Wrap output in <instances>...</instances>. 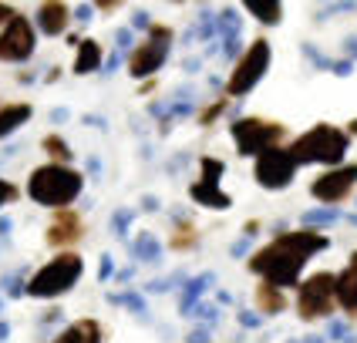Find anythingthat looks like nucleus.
<instances>
[{"label": "nucleus", "mask_w": 357, "mask_h": 343, "mask_svg": "<svg viewBox=\"0 0 357 343\" xmlns=\"http://www.w3.org/2000/svg\"><path fill=\"white\" fill-rule=\"evenodd\" d=\"M294 172H297V161L290 159L287 148H266L257 159V182L263 189H283L294 182Z\"/></svg>", "instance_id": "obj_9"}, {"label": "nucleus", "mask_w": 357, "mask_h": 343, "mask_svg": "<svg viewBox=\"0 0 357 343\" xmlns=\"http://www.w3.org/2000/svg\"><path fill=\"white\" fill-rule=\"evenodd\" d=\"M34 54V31L24 17H10L0 34V61H27Z\"/></svg>", "instance_id": "obj_10"}, {"label": "nucleus", "mask_w": 357, "mask_h": 343, "mask_svg": "<svg viewBox=\"0 0 357 343\" xmlns=\"http://www.w3.org/2000/svg\"><path fill=\"white\" fill-rule=\"evenodd\" d=\"M334 296H337V303L347 313H357V253L351 256L347 269H344L337 276V282H334Z\"/></svg>", "instance_id": "obj_12"}, {"label": "nucleus", "mask_w": 357, "mask_h": 343, "mask_svg": "<svg viewBox=\"0 0 357 343\" xmlns=\"http://www.w3.org/2000/svg\"><path fill=\"white\" fill-rule=\"evenodd\" d=\"M327 249V236H320L314 229H303V232H287L273 239L266 249H259L253 256V273H259L263 280L270 282L273 289H283V286H294L300 276V269L307 266V260Z\"/></svg>", "instance_id": "obj_1"}, {"label": "nucleus", "mask_w": 357, "mask_h": 343, "mask_svg": "<svg viewBox=\"0 0 357 343\" xmlns=\"http://www.w3.org/2000/svg\"><path fill=\"white\" fill-rule=\"evenodd\" d=\"M27 192H31V199L40 202V205L61 209V205L78 199L81 175L75 168H64V165H40L38 172L31 175V182H27Z\"/></svg>", "instance_id": "obj_2"}, {"label": "nucleus", "mask_w": 357, "mask_h": 343, "mask_svg": "<svg viewBox=\"0 0 357 343\" xmlns=\"http://www.w3.org/2000/svg\"><path fill=\"white\" fill-rule=\"evenodd\" d=\"M27 118H31V108L27 104H7V108H0V138H7Z\"/></svg>", "instance_id": "obj_16"}, {"label": "nucleus", "mask_w": 357, "mask_h": 343, "mask_svg": "<svg viewBox=\"0 0 357 343\" xmlns=\"http://www.w3.org/2000/svg\"><path fill=\"white\" fill-rule=\"evenodd\" d=\"M246 10H250V14H257V20H263V24H277V20L283 17V7H280V3H259V0H246Z\"/></svg>", "instance_id": "obj_19"}, {"label": "nucleus", "mask_w": 357, "mask_h": 343, "mask_svg": "<svg viewBox=\"0 0 357 343\" xmlns=\"http://www.w3.org/2000/svg\"><path fill=\"white\" fill-rule=\"evenodd\" d=\"M14 196H17V189H14L10 182H3V179H0V205H7V202L14 199Z\"/></svg>", "instance_id": "obj_26"}, {"label": "nucleus", "mask_w": 357, "mask_h": 343, "mask_svg": "<svg viewBox=\"0 0 357 343\" xmlns=\"http://www.w3.org/2000/svg\"><path fill=\"white\" fill-rule=\"evenodd\" d=\"M14 17V10H10V7H3V3H0V24H3V20H10Z\"/></svg>", "instance_id": "obj_28"}, {"label": "nucleus", "mask_w": 357, "mask_h": 343, "mask_svg": "<svg viewBox=\"0 0 357 343\" xmlns=\"http://www.w3.org/2000/svg\"><path fill=\"white\" fill-rule=\"evenodd\" d=\"M266 67H270V44L259 38V40H253V47H250V51L243 54V61L236 64V71H233V78H229V95L253 91L257 81L266 74Z\"/></svg>", "instance_id": "obj_6"}, {"label": "nucleus", "mask_w": 357, "mask_h": 343, "mask_svg": "<svg viewBox=\"0 0 357 343\" xmlns=\"http://www.w3.org/2000/svg\"><path fill=\"white\" fill-rule=\"evenodd\" d=\"M283 135V128L273 121H259V118H243L233 125V138H236L243 155H263L266 148H273V141Z\"/></svg>", "instance_id": "obj_7"}, {"label": "nucleus", "mask_w": 357, "mask_h": 343, "mask_svg": "<svg viewBox=\"0 0 357 343\" xmlns=\"http://www.w3.org/2000/svg\"><path fill=\"white\" fill-rule=\"evenodd\" d=\"M192 199H196L199 205H209V209H229V196L219 192V185L196 182V185H192Z\"/></svg>", "instance_id": "obj_15"}, {"label": "nucleus", "mask_w": 357, "mask_h": 343, "mask_svg": "<svg viewBox=\"0 0 357 343\" xmlns=\"http://www.w3.org/2000/svg\"><path fill=\"white\" fill-rule=\"evenodd\" d=\"M219 175H222V161L202 159V182H206V185H219Z\"/></svg>", "instance_id": "obj_22"}, {"label": "nucleus", "mask_w": 357, "mask_h": 343, "mask_svg": "<svg viewBox=\"0 0 357 343\" xmlns=\"http://www.w3.org/2000/svg\"><path fill=\"white\" fill-rule=\"evenodd\" d=\"M334 282L337 276L334 273H317L310 280L300 286V300H297V310L303 320H317V317H327L334 310Z\"/></svg>", "instance_id": "obj_5"}, {"label": "nucleus", "mask_w": 357, "mask_h": 343, "mask_svg": "<svg viewBox=\"0 0 357 343\" xmlns=\"http://www.w3.org/2000/svg\"><path fill=\"white\" fill-rule=\"evenodd\" d=\"M331 337H344V323H331Z\"/></svg>", "instance_id": "obj_29"}, {"label": "nucleus", "mask_w": 357, "mask_h": 343, "mask_svg": "<svg viewBox=\"0 0 357 343\" xmlns=\"http://www.w3.org/2000/svg\"><path fill=\"white\" fill-rule=\"evenodd\" d=\"M101 64V47L95 40H81L78 44V61H75V71L78 74H88V71H95Z\"/></svg>", "instance_id": "obj_17"}, {"label": "nucleus", "mask_w": 357, "mask_h": 343, "mask_svg": "<svg viewBox=\"0 0 357 343\" xmlns=\"http://www.w3.org/2000/svg\"><path fill=\"white\" fill-rule=\"evenodd\" d=\"M81 273H84V262H81L78 253H64V256L47 262L44 269H38V276L27 282V293L40 296V300L61 296V293H68L81 280Z\"/></svg>", "instance_id": "obj_4"}, {"label": "nucleus", "mask_w": 357, "mask_h": 343, "mask_svg": "<svg viewBox=\"0 0 357 343\" xmlns=\"http://www.w3.org/2000/svg\"><path fill=\"white\" fill-rule=\"evenodd\" d=\"M81 222L75 219V216H61L54 225H51V232H47V239L51 242H71V239H78L81 232Z\"/></svg>", "instance_id": "obj_18"}, {"label": "nucleus", "mask_w": 357, "mask_h": 343, "mask_svg": "<svg viewBox=\"0 0 357 343\" xmlns=\"http://www.w3.org/2000/svg\"><path fill=\"white\" fill-rule=\"evenodd\" d=\"M44 148H47V152H51V155H54V159H71V152H68V145H64V141L58 138V135H47V138H44Z\"/></svg>", "instance_id": "obj_24"}, {"label": "nucleus", "mask_w": 357, "mask_h": 343, "mask_svg": "<svg viewBox=\"0 0 357 343\" xmlns=\"http://www.w3.org/2000/svg\"><path fill=\"white\" fill-rule=\"evenodd\" d=\"M347 51H351V54L357 58V40H347Z\"/></svg>", "instance_id": "obj_30"}, {"label": "nucleus", "mask_w": 357, "mask_h": 343, "mask_svg": "<svg viewBox=\"0 0 357 343\" xmlns=\"http://www.w3.org/2000/svg\"><path fill=\"white\" fill-rule=\"evenodd\" d=\"M169 40H172V31H169V27H155L152 38L145 40L139 51L128 58V71H132L135 78L155 74L162 64H165V58H169Z\"/></svg>", "instance_id": "obj_8"}, {"label": "nucleus", "mask_w": 357, "mask_h": 343, "mask_svg": "<svg viewBox=\"0 0 357 343\" xmlns=\"http://www.w3.org/2000/svg\"><path fill=\"white\" fill-rule=\"evenodd\" d=\"M287 152H290V159L297 165H314V161L337 165L344 159V152H347V135L340 128H331V125H317L307 135H300Z\"/></svg>", "instance_id": "obj_3"}, {"label": "nucleus", "mask_w": 357, "mask_h": 343, "mask_svg": "<svg viewBox=\"0 0 357 343\" xmlns=\"http://www.w3.org/2000/svg\"><path fill=\"white\" fill-rule=\"evenodd\" d=\"M54 343H101V330H98V323L81 320L75 326H68Z\"/></svg>", "instance_id": "obj_14"}, {"label": "nucleus", "mask_w": 357, "mask_h": 343, "mask_svg": "<svg viewBox=\"0 0 357 343\" xmlns=\"http://www.w3.org/2000/svg\"><path fill=\"white\" fill-rule=\"evenodd\" d=\"M135 253H139L142 260H155V256H159V242L152 239V236H142V239L135 242Z\"/></svg>", "instance_id": "obj_23"}, {"label": "nucleus", "mask_w": 357, "mask_h": 343, "mask_svg": "<svg viewBox=\"0 0 357 343\" xmlns=\"http://www.w3.org/2000/svg\"><path fill=\"white\" fill-rule=\"evenodd\" d=\"M337 219H340L337 209H314V212H307V216H303L307 225H327V222H337Z\"/></svg>", "instance_id": "obj_21"}, {"label": "nucleus", "mask_w": 357, "mask_h": 343, "mask_svg": "<svg viewBox=\"0 0 357 343\" xmlns=\"http://www.w3.org/2000/svg\"><path fill=\"white\" fill-rule=\"evenodd\" d=\"M38 20H40V31L44 34H61L68 27V7L64 3H44Z\"/></svg>", "instance_id": "obj_13"}, {"label": "nucleus", "mask_w": 357, "mask_h": 343, "mask_svg": "<svg viewBox=\"0 0 357 343\" xmlns=\"http://www.w3.org/2000/svg\"><path fill=\"white\" fill-rule=\"evenodd\" d=\"M259 306H263V313H280L283 310V296H280L273 286H259Z\"/></svg>", "instance_id": "obj_20"}, {"label": "nucleus", "mask_w": 357, "mask_h": 343, "mask_svg": "<svg viewBox=\"0 0 357 343\" xmlns=\"http://www.w3.org/2000/svg\"><path fill=\"white\" fill-rule=\"evenodd\" d=\"M206 282H209V276H199V280L189 282V289H185V300H182V310H189L192 303H196V296L206 289Z\"/></svg>", "instance_id": "obj_25"}, {"label": "nucleus", "mask_w": 357, "mask_h": 343, "mask_svg": "<svg viewBox=\"0 0 357 343\" xmlns=\"http://www.w3.org/2000/svg\"><path fill=\"white\" fill-rule=\"evenodd\" d=\"M354 185H357V165H344V168H331L327 175H320L310 185V192L320 202H340Z\"/></svg>", "instance_id": "obj_11"}, {"label": "nucleus", "mask_w": 357, "mask_h": 343, "mask_svg": "<svg viewBox=\"0 0 357 343\" xmlns=\"http://www.w3.org/2000/svg\"><path fill=\"white\" fill-rule=\"evenodd\" d=\"M351 131H354V135H357V121H354V125H351Z\"/></svg>", "instance_id": "obj_31"}, {"label": "nucleus", "mask_w": 357, "mask_h": 343, "mask_svg": "<svg viewBox=\"0 0 357 343\" xmlns=\"http://www.w3.org/2000/svg\"><path fill=\"white\" fill-rule=\"evenodd\" d=\"M331 67H334V74H340V78H347L354 64H351V61H337V64H331Z\"/></svg>", "instance_id": "obj_27"}]
</instances>
